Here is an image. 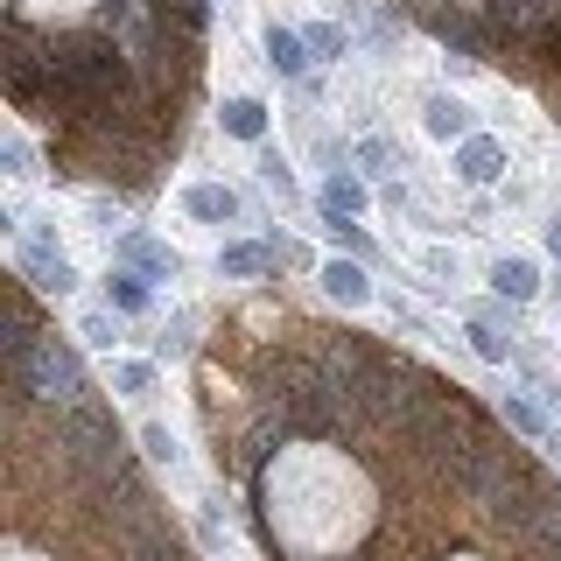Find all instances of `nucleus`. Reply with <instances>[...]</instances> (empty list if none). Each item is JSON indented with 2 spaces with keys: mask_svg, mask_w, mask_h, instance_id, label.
Returning a JSON list of instances; mask_svg holds the SVG:
<instances>
[{
  "mask_svg": "<svg viewBox=\"0 0 561 561\" xmlns=\"http://www.w3.org/2000/svg\"><path fill=\"white\" fill-rule=\"evenodd\" d=\"M35 393H49V400H78L84 393V373H78V351L70 344L43 337V351H35Z\"/></svg>",
  "mask_w": 561,
  "mask_h": 561,
  "instance_id": "nucleus-1",
  "label": "nucleus"
},
{
  "mask_svg": "<svg viewBox=\"0 0 561 561\" xmlns=\"http://www.w3.org/2000/svg\"><path fill=\"white\" fill-rule=\"evenodd\" d=\"M22 274L43 295H70V288H78V267H70L57 245H43V239H22Z\"/></svg>",
  "mask_w": 561,
  "mask_h": 561,
  "instance_id": "nucleus-2",
  "label": "nucleus"
},
{
  "mask_svg": "<svg viewBox=\"0 0 561 561\" xmlns=\"http://www.w3.org/2000/svg\"><path fill=\"white\" fill-rule=\"evenodd\" d=\"M456 175H463V183H499L505 175V140H491V134L456 140Z\"/></svg>",
  "mask_w": 561,
  "mask_h": 561,
  "instance_id": "nucleus-3",
  "label": "nucleus"
},
{
  "mask_svg": "<svg viewBox=\"0 0 561 561\" xmlns=\"http://www.w3.org/2000/svg\"><path fill=\"white\" fill-rule=\"evenodd\" d=\"M491 288H499L505 302H534V295H540V267L526 253H499V260H491Z\"/></svg>",
  "mask_w": 561,
  "mask_h": 561,
  "instance_id": "nucleus-4",
  "label": "nucleus"
},
{
  "mask_svg": "<svg viewBox=\"0 0 561 561\" xmlns=\"http://www.w3.org/2000/svg\"><path fill=\"white\" fill-rule=\"evenodd\" d=\"M421 127H428L435 140H470V105L449 99V92H428L421 99Z\"/></svg>",
  "mask_w": 561,
  "mask_h": 561,
  "instance_id": "nucleus-5",
  "label": "nucleus"
},
{
  "mask_svg": "<svg viewBox=\"0 0 561 561\" xmlns=\"http://www.w3.org/2000/svg\"><path fill=\"white\" fill-rule=\"evenodd\" d=\"M323 295L344 302V309H365V302H373V280H365L358 260H323Z\"/></svg>",
  "mask_w": 561,
  "mask_h": 561,
  "instance_id": "nucleus-6",
  "label": "nucleus"
},
{
  "mask_svg": "<svg viewBox=\"0 0 561 561\" xmlns=\"http://www.w3.org/2000/svg\"><path fill=\"white\" fill-rule=\"evenodd\" d=\"M183 210H190V218H204V225H232L239 218V190L197 183V190H183Z\"/></svg>",
  "mask_w": 561,
  "mask_h": 561,
  "instance_id": "nucleus-7",
  "label": "nucleus"
},
{
  "mask_svg": "<svg viewBox=\"0 0 561 561\" xmlns=\"http://www.w3.org/2000/svg\"><path fill=\"white\" fill-rule=\"evenodd\" d=\"M309 57H316V49H309V35H295V28H267V64L280 70V78H302V70H309Z\"/></svg>",
  "mask_w": 561,
  "mask_h": 561,
  "instance_id": "nucleus-8",
  "label": "nucleus"
},
{
  "mask_svg": "<svg viewBox=\"0 0 561 561\" xmlns=\"http://www.w3.org/2000/svg\"><path fill=\"white\" fill-rule=\"evenodd\" d=\"M218 119H225V134H239V140H267V105L260 99H232Z\"/></svg>",
  "mask_w": 561,
  "mask_h": 561,
  "instance_id": "nucleus-9",
  "label": "nucleus"
},
{
  "mask_svg": "<svg viewBox=\"0 0 561 561\" xmlns=\"http://www.w3.org/2000/svg\"><path fill=\"white\" fill-rule=\"evenodd\" d=\"M365 210V183L358 175H330L323 183V218H358Z\"/></svg>",
  "mask_w": 561,
  "mask_h": 561,
  "instance_id": "nucleus-10",
  "label": "nucleus"
},
{
  "mask_svg": "<svg viewBox=\"0 0 561 561\" xmlns=\"http://www.w3.org/2000/svg\"><path fill=\"white\" fill-rule=\"evenodd\" d=\"M127 260H134L140 274H162V280H175V274H183V260H175L162 239H127Z\"/></svg>",
  "mask_w": 561,
  "mask_h": 561,
  "instance_id": "nucleus-11",
  "label": "nucleus"
},
{
  "mask_svg": "<svg viewBox=\"0 0 561 561\" xmlns=\"http://www.w3.org/2000/svg\"><path fill=\"white\" fill-rule=\"evenodd\" d=\"M127 554H134V561H183V554H175V540H169L154 519H140L134 534H127Z\"/></svg>",
  "mask_w": 561,
  "mask_h": 561,
  "instance_id": "nucleus-12",
  "label": "nucleus"
},
{
  "mask_svg": "<svg viewBox=\"0 0 561 561\" xmlns=\"http://www.w3.org/2000/svg\"><path fill=\"white\" fill-rule=\"evenodd\" d=\"M105 302H119V309H148V274L113 267V274H105Z\"/></svg>",
  "mask_w": 561,
  "mask_h": 561,
  "instance_id": "nucleus-13",
  "label": "nucleus"
},
{
  "mask_svg": "<svg viewBox=\"0 0 561 561\" xmlns=\"http://www.w3.org/2000/svg\"><path fill=\"white\" fill-rule=\"evenodd\" d=\"M218 274H232V280H253V274H267V245H225L218 253Z\"/></svg>",
  "mask_w": 561,
  "mask_h": 561,
  "instance_id": "nucleus-14",
  "label": "nucleus"
},
{
  "mask_svg": "<svg viewBox=\"0 0 561 561\" xmlns=\"http://www.w3.org/2000/svg\"><path fill=\"white\" fill-rule=\"evenodd\" d=\"M113 386H119V400H148V393H154V365L119 358V365H113Z\"/></svg>",
  "mask_w": 561,
  "mask_h": 561,
  "instance_id": "nucleus-15",
  "label": "nucleus"
},
{
  "mask_svg": "<svg viewBox=\"0 0 561 561\" xmlns=\"http://www.w3.org/2000/svg\"><path fill=\"white\" fill-rule=\"evenodd\" d=\"M78 337L92 344V351H113V344H119V323H113L105 309H84V316H78Z\"/></svg>",
  "mask_w": 561,
  "mask_h": 561,
  "instance_id": "nucleus-16",
  "label": "nucleus"
},
{
  "mask_svg": "<svg viewBox=\"0 0 561 561\" xmlns=\"http://www.w3.org/2000/svg\"><path fill=\"white\" fill-rule=\"evenodd\" d=\"M140 449L154 456V463H169V470H183V443H175V435L162 428V421H154V428H140Z\"/></svg>",
  "mask_w": 561,
  "mask_h": 561,
  "instance_id": "nucleus-17",
  "label": "nucleus"
},
{
  "mask_svg": "<svg viewBox=\"0 0 561 561\" xmlns=\"http://www.w3.org/2000/svg\"><path fill=\"white\" fill-rule=\"evenodd\" d=\"M309 49H316L323 64H337V57H351V35H344L337 22H316V28H309Z\"/></svg>",
  "mask_w": 561,
  "mask_h": 561,
  "instance_id": "nucleus-18",
  "label": "nucleus"
},
{
  "mask_svg": "<svg viewBox=\"0 0 561 561\" xmlns=\"http://www.w3.org/2000/svg\"><path fill=\"white\" fill-rule=\"evenodd\" d=\"M421 274H428V280H443V288H456V280H463V260L443 253V245H428V253H421Z\"/></svg>",
  "mask_w": 561,
  "mask_h": 561,
  "instance_id": "nucleus-19",
  "label": "nucleus"
},
{
  "mask_svg": "<svg viewBox=\"0 0 561 561\" xmlns=\"http://www.w3.org/2000/svg\"><path fill=\"white\" fill-rule=\"evenodd\" d=\"M463 337H470V351H478V358H491V365H505V351H513V344H505V337H499L491 323H470Z\"/></svg>",
  "mask_w": 561,
  "mask_h": 561,
  "instance_id": "nucleus-20",
  "label": "nucleus"
},
{
  "mask_svg": "<svg viewBox=\"0 0 561 561\" xmlns=\"http://www.w3.org/2000/svg\"><path fill=\"white\" fill-rule=\"evenodd\" d=\"M358 162H365V169H400V148H393V140H379V134H373V140L358 148Z\"/></svg>",
  "mask_w": 561,
  "mask_h": 561,
  "instance_id": "nucleus-21",
  "label": "nucleus"
},
{
  "mask_svg": "<svg viewBox=\"0 0 561 561\" xmlns=\"http://www.w3.org/2000/svg\"><path fill=\"white\" fill-rule=\"evenodd\" d=\"M260 175H267V183L280 190V197H295V175H288V162H280L274 148H260Z\"/></svg>",
  "mask_w": 561,
  "mask_h": 561,
  "instance_id": "nucleus-22",
  "label": "nucleus"
},
{
  "mask_svg": "<svg viewBox=\"0 0 561 561\" xmlns=\"http://www.w3.org/2000/svg\"><path fill=\"white\" fill-rule=\"evenodd\" d=\"M499 408H505V421H513V428H526V435H534V428H540V414H534V400H519V393H505V400H499Z\"/></svg>",
  "mask_w": 561,
  "mask_h": 561,
  "instance_id": "nucleus-23",
  "label": "nucleus"
},
{
  "mask_svg": "<svg viewBox=\"0 0 561 561\" xmlns=\"http://www.w3.org/2000/svg\"><path fill=\"white\" fill-rule=\"evenodd\" d=\"M548 245H554V253H561V218H554V225H548Z\"/></svg>",
  "mask_w": 561,
  "mask_h": 561,
  "instance_id": "nucleus-24",
  "label": "nucleus"
},
{
  "mask_svg": "<svg viewBox=\"0 0 561 561\" xmlns=\"http://www.w3.org/2000/svg\"><path fill=\"white\" fill-rule=\"evenodd\" d=\"M554 456H561V435H554Z\"/></svg>",
  "mask_w": 561,
  "mask_h": 561,
  "instance_id": "nucleus-25",
  "label": "nucleus"
}]
</instances>
